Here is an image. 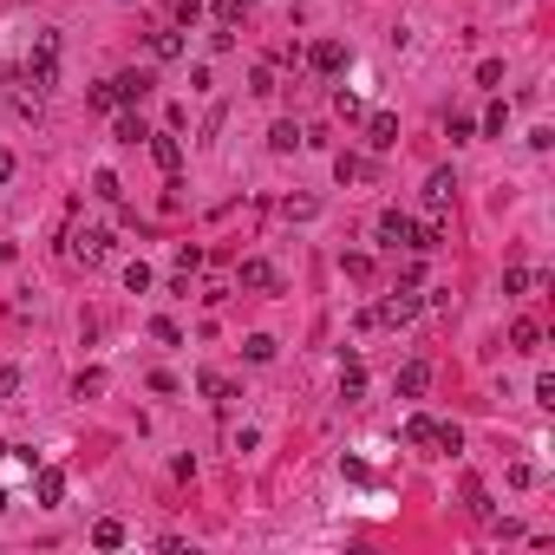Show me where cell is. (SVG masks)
Here are the masks:
<instances>
[{
	"mask_svg": "<svg viewBox=\"0 0 555 555\" xmlns=\"http://www.w3.org/2000/svg\"><path fill=\"white\" fill-rule=\"evenodd\" d=\"M405 444H419V451H464V431L425 419V412H412V419H405Z\"/></svg>",
	"mask_w": 555,
	"mask_h": 555,
	"instance_id": "obj_1",
	"label": "cell"
},
{
	"mask_svg": "<svg viewBox=\"0 0 555 555\" xmlns=\"http://www.w3.org/2000/svg\"><path fill=\"white\" fill-rule=\"evenodd\" d=\"M26 79H33V92H52V86H60V40H40L33 46V60H26Z\"/></svg>",
	"mask_w": 555,
	"mask_h": 555,
	"instance_id": "obj_2",
	"label": "cell"
},
{
	"mask_svg": "<svg viewBox=\"0 0 555 555\" xmlns=\"http://www.w3.org/2000/svg\"><path fill=\"white\" fill-rule=\"evenodd\" d=\"M419 308H425V301L412 294V288H393V294L373 308V327H405V320H419Z\"/></svg>",
	"mask_w": 555,
	"mask_h": 555,
	"instance_id": "obj_3",
	"label": "cell"
},
{
	"mask_svg": "<svg viewBox=\"0 0 555 555\" xmlns=\"http://www.w3.org/2000/svg\"><path fill=\"white\" fill-rule=\"evenodd\" d=\"M236 282H242L248 294H282V274H274V262H262V255H248V262L236 268Z\"/></svg>",
	"mask_w": 555,
	"mask_h": 555,
	"instance_id": "obj_4",
	"label": "cell"
},
{
	"mask_svg": "<svg viewBox=\"0 0 555 555\" xmlns=\"http://www.w3.org/2000/svg\"><path fill=\"white\" fill-rule=\"evenodd\" d=\"M105 255H111V229H79V236H72V262L98 268Z\"/></svg>",
	"mask_w": 555,
	"mask_h": 555,
	"instance_id": "obj_5",
	"label": "cell"
},
{
	"mask_svg": "<svg viewBox=\"0 0 555 555\" xmlns=\"http://www.w3.org/2000/svg\"><path fill=\"white\" fill-rule=\"evenodd\" d=\"M308 66H314L320 79L347 72V46H340V40H314V46H308Z\"/></svg>",
	"mask_w": 555,
	"mask_h": 555,
	"instance_id": "obj_6",
	"label": "cell"
},
{
	"mask_svg": "<svg viewBox=\"0 0 555 555\" xmlns=\"http://www.w3.org/2000/svg\"><path fill=\"white\" fill-rule=\"evenodd\" d=\"M111 92H118V105H144L157 92V79L151 72H118V79H111Z\"/></svg>",
	"mask_w": 555,
	"mask_h": 555,
	"instance_id": "obj_7",
	"label": "cell"
},
{
	"mask_svg": "<svg viewBox=\"0 0 555 555\" xmlns=\"http://www.w3.org/2000/svg\"><path fill=\"white\" fill-rule=\"evenodd\" d=\"M412 229H419V222H412L405 209H385V216H379V242H385V248H412Z\"/></svg>",
	"mask_w": 555,
	"mask_h": 555,
	"instance_id": "obj_8",
	"label": "cell"
},
{
	"mask_svg": "<svg viewBox=\"0 0 555 555\" xmlns=\"http://www.w3.org/2000/svg\"><path fill=\"white\" fill-rule=\"evenodd\" d=\"M451 197H458V177H451V171H431V177H425V209L444 216V209H451Z\"/></svg>",
	"mask_w": 555,
	"mask_h": 555,
	"instance_id": "obj_9",
	"label": "cell"
},
{
	"mask_svg": "<svg viewBox=\"0 0 555 555\" xmlns=\"http://www.w3.org/2000/svg\"><path fill=\"white\" fill-rule=\"evenodd\" d=\"M151 157H157V171H163V177H177V171H183V144H177L171 131H151Z\"/></svg>",
	"mask_w": 555,
	"mask_h": 555,
	"instance_id": "obj_10",
	"label": "cell"
},
{
	"mask_svg": "<svg viewBox=\"0 0 555 555\" xmlns=\"http://www.w3.org/2000/svg\"><path fill=\"white\" fill-rule=\"evenodd\" d=\"M33 496H40L46 510H52V504H66V470H52V464H40V470H33Z\"/></svg>",
	"mask_w": 555,
	"mask_h": 555,
	"instance_id": "obj_11",
	"label": "cell"
},
{
	"mask_svg": "<svg viewBox=\"0 0 555 555\" xmlns=\"http://www.w3.org/2000/svg\"><path fill=\"white\" fill-rule=\"evenodd\" d=\"M399 399H425V385H431V359H412V366H399Z\"/></svg>",
	"mask_w": 555,
	"mask_h": 555,
	"instance_id": "obj_12",
	"label": "cell"
},
{
	"mask_svg": "<svg viewBox=\"0 0 555 555\" xmlns=\"http://www.w3.org/2000/svg\"><path fill=\"white\" fill-rule=\"evenodd\" d=\"M366 144L373 151H393L399 144V118H393V111H373V118H366Z\"/></svg>",
	"mask_w": 555,
	"mask_h": 555,
	"instance_id": "obj_13",
	"label": "cell"
},
{
	"mask_svg": "<svg viewBox=\"0 0 555 555\" xmlns=\"http://www.w3.org/2000/svg\"><path fill=\"white\" fill-rule=\"evenodd\" d=\"M301 144H308V131H301L294 118H282V125L268 131V151H282V157H288V151H301Z\"/></svg>",
	"mask_w": 555,
	"mask_h": 555,
	"instance_id": "obj_14",
	"label": "cell"
},
{
	"mask_svg": "<svg viewBox=\"0 0 555 555\" xmlns=\"http://www.w3.org/2000/svg\"><path fill=\"white\" fill-rule=\"evenodd\" d=\"M151 60H183V33H177V26H157V33H151Z\"/></svg>",
	"mask_w": 555,
	"mask_h": 555,
	"instance_id": "obj_15",
	"label": "cell"
},
{
	"mask_svg": "<svg viewBox=\"0 0 555 555\" xmlns=\"http://www.w3.org/2000/svg\"><path fill=\"white\" fill-rule=\"evenodd\" d=\"M340 399H347V405L366 399V373H359V359H347V366H340Z\"/></svg>",
	"mask_w": 555,
	"mask_h": 555,
	"instance_id": "obj_16",
	"label": "cell"
},
{
	"mask_svg": "<svg viewBox=\"0 0 555 555\" xmlns=\"http://www.w3.org/2000/svg\"><path fill=\"white\" fill-rule=\"evenodd\" d=\"M111 137H118V144H137V137H151V131H144V118H137V111L118 105V125H111Z\"/></svg>",
	"mask_w": 555,
	"mask_h": 555,
	"instance_id": "obj_17",
	"label": "cell"
},
{
	"mask_svg": "<svg viewBox=\"0 0 555 555\" xmlns=\"http://www.w3.org/2000/svg\"><path fill=\"white\" fill-rule=\"evenodd\" d=\"M92 549H125V523H118V516L92 523Z\"/></svg>",
	"mask_w": 555,
	"mask_h": 555,
	"instance_id": "obj_18",
	"label": "cell"
},
{
	"mask_svg": "<svg viewBox=\"0 0 555 555\" xmlns=\"http://www.w3.org/2000/svg\"><path fill=\"white\" fill-rule=\"evenodd\" d=\"M197 385H203V399H216V405H229V399H242V393H236V385L222 379V373H197Z\"/></svg>",
	"mask_w": 555,
	"mask_h": 555,
	"instance_id": "obj_19",
	"label": "cell"
},
{
	"mask_svg": "<svg viewBox=\"0 0 555 555\" xmlns=\"http://www.w3.org/2000/svg\"><path fill=\"white\" fill-rule=\"evenodd\" d=\"M510 347H516V353H536V347H542V327H536V320H516V327H510Z\"/></svg>",
	"mask_w": 555,
	"mask_h": 555,
	"instance_id": "obj_20",
	"label": "cell"
},
{
	"mask_svg": "<svg viewBox=\"0 0 555 555\" xmlns=\"http://www.w3.org/2000/svg\"><path fill=\"white\" fill-rule=\"evenodd\" d=\"M98 393H105V373L98 366H86V373L72 379V399H98Z\"/></svg>",
	"mask_w": 555,
	"mask_h": 555,
	"instance_id": "obj_21",
	"label": "cell"
},
{
	"mask_svg": "<svg viewBox=\"0 0 555 555\" xmlns=\"http://www.w3.org/2000/svg\"><path fill=\"white\" fill-rule=\"evenodd\" d=\"M282 216H288V222H314V216H320V203H314V197H288V203H282Z\"/></svg>",
	"mask_w": 555,
	"mask_h": 555,
	"instance_id": "obj_22",
	"label": "cell"
},
{
	"mask_svg": "<svg viewBox=\"0 0 555 555\" xmlns=\"http://www.w3.org/2000/svg\"><path fill=\"white\" fill-rule=\"evenodd\" d=\"M464 504H470V516H484V523H490V496H484L477 477H464Z\"/></svg>",
	"mask_w": 555,
	"mask_h": 555,
	"instance_id": "obj_23",
	"label": "cell"
},
{
	"mask_svg": "<svg viewBox=\"0 0 555 555\" xmlns=\"http://www.w3.org/2000/svg\"><path fill=\"white\" fill-rule=\"evenodd\" d=\"M92 197H105V203H118V197H125V183L111 177V171H92Z\"/></svg>",
	"mask_w": 555,
	"mask_h": 555,
	"instance_id": "obj_24",
	"label": "cell"
},
{
	"mask_svg": "<svg viewBox=\"0 0 555 555\" xmlns=\"http://www.w3.org/2000/svg\"><path fill=\"white\" fill-rule=\"evenodd\" d=\"M242 353L255 359V366H268V359H274V340H268V333H248V340H242Z\"/></svg>",
	"mask_w": 555,
	"mask_h": 555,
	"instance_id": "obj_25",
	"label": "cell"
},
{
	"mask_svg": "<svg viewBox=\"0 0 555 555\" xmlns=\"http://www.w3.org/2000/svg\"><path fill=\"white\" fill-rule=\"evenodd\" d=\"M248 92H255V98H274V92H282V86H274V66H255V72H248Z\"/></svg>",
	"mask_w": 555,
	"mask_h": 555,
	"instance_id": "obj_26",
	"label": "cell"
},
{
	"mask_svg": "<svg viewBox=\"0 0 555 555\" xmlns=\"http://www.w3.org/2000/svg\"><path fill=\"white\" fill-rule=\"evenodd\" d=\"M151 340L157 347H183V327L177 320H151Z\"/></svg>",
	"mask_w": 555,
	"mask_h": 555,
	"instance_id": "obj_27",
	"label": "cell"
},
{
	"mask_svg": "<svg viewBox=\"0 0 555 555\" xmlns=\"http://www.w3.org/2000/svg\"><path fill=\"white\" fill-rule=\"evenodd\" d=\"M86 105H92V111H118V92H111V79H105V86H92V92H86Z\"/></svg>",
	"mask_w": 555,
	"mask_h": 555,
	"instance_id": "obj_28",
	"label": "cell"
},
{
	"mask_svg": "<svg viewBox=\"0 0 555 555\" xmlns=\"http://www.w3.org/2000/svg\"><path fill=\"white\" fill-rule=\"evenodd\" d=\"M333 177H340V183H353V177H366V163H359V157H347V151H340V157H333Z\"/></svg>",
	"mask_w": 555,
	"mask_h": 555,
	"instance_id": "obj_29",
	"label": "cell"
},
{
	"mask_svg": "<svg viewBox=\"0 0 555 555\" xmlns=\"http://www.w3.org/2000/svg\"><path fill=\"white\" fill-rule=\"evenodd\" d=\"M504 125H510V105H504V98H496V105L484 111V131H490V137H504Z\"/></svg>",
	"mask_w": 555,
	"mask_h": 555,
	"instance_id": "obj_30",
	"label": "cell"
},
{
	"mask_svg": "<svg viewBox=\"0 0 555 555\" xmlns=\"http://www.w3.org/2000/svg\"><path fill=\"white\" fill-rule=\"evenodd\" d=\"M477 86H490V92H504V60H484V66H477Z\"/></svg>",
	"mask_w": 555,
	"mask_h": 555,
	"instance_id": "obj_31",
	"label": "cell"
},
{
	"mask_svg": "<svg viewBox=\"0 0 555 555\" xmlns=\"http://www.w3.org/2000/svg\"><path fill=\"white\" fill-rule=\"evenodd\" d=\"M530 288H536L530 268H510V274H504V294H530Z\"/></svg>",
	"mask_w": 555,
	"mask_h": 555,
	"instance_id": "obj_32",
	"label": "cell"
},
{
	"mask_svg": "<svg viewBox=\"0 0 555 555\" xmlns=\"http://www.w3.org/2000/svg\"><path fill=\"white\" fill-rule=\"evenodd\" d=\"M248 14V0H216V26H236Z\"/></svg>",
	"mask_w": 555,
	"mask_h": 555,
	"instance_id": "obj_33",
	"label": "cell"
},
{
	"mask_svg": "<svg viewBox=\"0 0 555 555\" xmlns=\"http://www.w3.org/2000/svg\"><path fill=\"white\" fill-rule=\"evenodd\" d=\"M125 288H131V294H144V288H151V268H144V262H131V268H125Z\"/></svg>",
	"mask_w": 555,
	"mask_h": 555,
	"instance_id": "obj_34",
	"label": "cell"
},
{
	"mask_svg": "<svg viewBox=\"0 0 555 555\" xmlns=\"http://www.w3.org/2000/svg\"><path fill=\"white\" fill-rule=\"evenodd\" d=\"M333 111H340L347 125H353V118H366V111H359V98H353V92H333Z\"/></svg>",
	"mask_w": 555,
	"mask_h": 555,
	"instance_id": "obj_35",
	"label": "cell"
},
{
	"mask_svg": "<svg viewBox=\"0 0 555 555\" xmlns=\"http://www.w3.org/2000/svg\"><path fill=\"white\" fill-rule=\"evenodd\" d=\"M340 268H347V282H366V274H373V255H347Z\"/></svg>",
	"mask_w": 555,
	"mask_h": 555,
	"instance_id": "obj_36",
	"label": "cell"
},
{
	"mask_svg": "<svg viewBox=\"0 0 555 555\" xmlns=\"http://www.w3.org/2000/svg\"><path fill=\"white\" fill-rule=\"evenodd\" d=\"M444 131H451V144H464V137L477 131V118H464V111H451V125H444Z\"/></svg>",
	"mask_w": 555,
	"mask_h": 555,
	"instance_id": "obj_37",
	"label": "cell"
},
{
	"mask_svg": "<svg viewBox=\"0 0 555 555\" xmlns=\"http://www.w3.org/2000/svg\"><path fill=\"white\" fill-rule=\"evenodd\" d=\"M20 393V366H0V399H14Z\"/></svg>",
	"mask_w": 555,
	"mask_h": 555,
	"instance_id": "obj_38",
	"label": "cell"
},
{
	"mask_svg": "<svg viewBox=\"0 0 555 555\" xmlns=\"http://www.w3.org/2000/svg\"><path fill=\"white\" fill-rule=\"evenodd\" d=\"M14 177V151H0V183H7Z\"/></svg>",
	"mask_w": 555,
	"mask_h": 555,
	"instance_id": "obj_39",
	"label": "cell"
},
{
	"mask_svg": "<svg viewBox=\"0 0 555 555\" xmlns=\"http://www.w3.org/2000/svg\"><path fill=\"white\" fill-rule=\"evenodd\" d=\"M7 451H14V444H0V458H7Z\"/></svg>",
	"mask_w": 555,
	"mask_h": 555,
	"instance_id": "obj_40",
	"label": "cell"
},
{
	"mask_svg": "<svg viewBox=\"0 0 555 555\" xmlns=\"http://www.w3.org/2000/svg\"><path fill=\"white\" fill-rule=\"evenodd\" d=\"M0 510H7V490H0Z\"/></svg>",
	"mask_w": 555,
	"mask_h": 555,
	"instance_id": "obj_41",
	"label": "cell"
},
{
	"mask_svg": "<svg viewBox=\"0 0 555 555\" xmlns=\"http://www.w3.org/2000/svg\"><path fill=\"white\" fill-rule=\"evenodd\" d=\"M248 7H255V0H248Z\"/></svg>",
	"mask_w": 555,
	"mask_h": 555,
	"instance_id": "obj_42",
	"label": "cell"
}]
</instances>
